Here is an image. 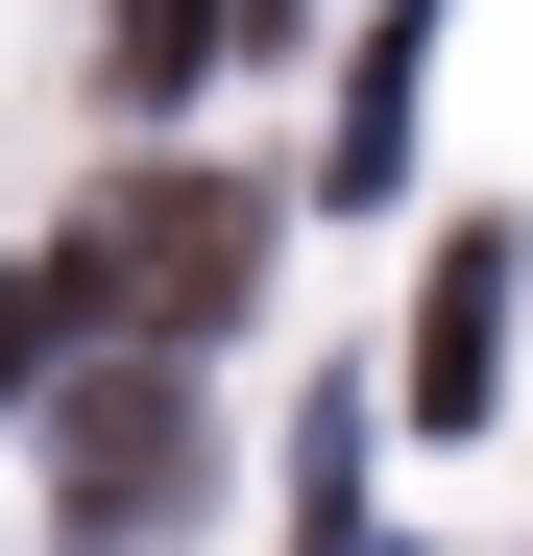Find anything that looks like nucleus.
I'll list each match as a JSON object with an SVG mask.
<instances>
[{
  "label": "nucleus",
  "instance_id": "nucleus-2",
  "mask_svg": "<svg viewBox=\"0 0 533 556\" xmlns=\"http://www.w3.org/2000/svg\"><path fill=\"white\" fill-rule=\"evenodd\" d=\"M25 315H49V291H0V388H25Z\"/></svg>",
  "mask_w": 533,
  "mask_h": 556
},
{
  "label": "nucleus",
  "instance_id": "nucleus-1",
  "mask_svg": "<svg viewBox=\"0 0 533 556\" xmlns=\"http://www.w3.org/2000/svg\"><path fill=\"white\" fill-rule=\"evenodd\" d=\"M98 291H170V315L243 291V194H122V218H98Z\"/></svg>",
  "mask_w": 533,
  "mask_h": 556
}]
</instances>
